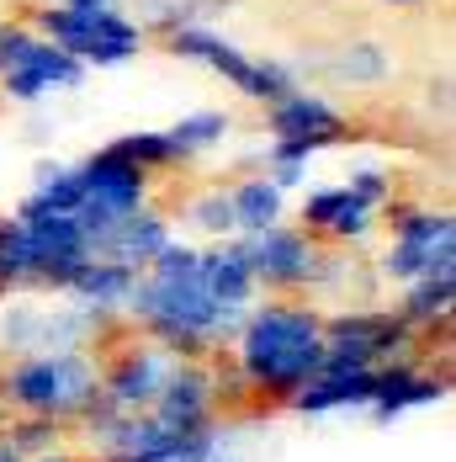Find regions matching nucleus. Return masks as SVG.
Segmentation results:
<instances>
[{
	"label": "nucleus",
	"instance_id": "obj_1",
	"mask_svg": "<svg viewBox=\"0 0 456 462\" xmlns=\"http://www.w3.org/2000/svg\"><path fill=\"white\" fill-rule=\"evenodd\" d=\"M128 314L143 324V335L170 351V356H186L196 362L202 351H213L218 340H233L244 314L223 309L207 287H202V250L191 245H165L143 277L133 282V298H128Z\"/></svg>",
	"mask_w": 456,
	"mask_h": 462
},
{
	"label": "nucleus",
	"instance_id": "obj_2",
	"mask_svg": "<svg viewBox=\"0 0 456 462\" xmlns=\"http://www.w3.org/2000/svg\"><path fill=\"white\" fill-rule=\"evenodd\" d=\"M233 351L239 377L255 393L292 399L324 367V319L297 303H255L233 335Z\"/></svg>",
	"mask_w": 456,
	"mask_h": 462
},
{
	"label": "nucleus",
	"instance_id": "obj_3",
	"mask_svg": "<svg viewBox=\"0 0 456 462\" xmlns=\"http://www.w3.org/2000/svg\"><path fill=\"white\" fill-rule=\"evenodd\" d=\"M101 399V367L86 351L16 356L0 377V404L32 420H80Z\"/></svg>",
	"mask_w": 456,
	"mask_h": 462
},
{
	"label": "nucleus",
	"instance_id": "obj_4",
	"mask_svg": "<svg viewBox=\"0 0 456 462\" xmlns=\"http://www.w3.org/2000/svg\"><path fill=\"white\" fill-rule=\"evenodd\" d=\"M91 239L75 218H27L0 224V292L16 287H59L91 261Z\"/></svg>",
	"mask_w": 456,
	"mask_h": 462
},
{
	"label": "nucleus",
	"instance_id": "obj_5",
	"mask_svg": "<svg viewBox=\"0 0 456 462\" xmlns=\"http://www.w3.org/2000/svg\"><path fill=\"white\" fill-rule=\"evenodd\" d=\"M414 329L388 309H356V314H334L324 319V362L329 367H388L404 362Z\"/></svg>",
	"mask_w": 456,
	"mask_h": 462
},
{
	"label": "nucleus",
	"instance_id": "obj_6",
	"mask_svg": "<svg viewBox=\"0 0 456 462\" xmlns=\"http://www.w3.org/2000/svg\"><path fill=\"white\" fill-rule=\"evenodd\" d=\"M176 362L181 356H170L160 346H128L112 367H101V399L96 404L112 410V415H143V410H154V399L165 393Z\"/></svg>",
	"mask_w": 456,
	"mask_h": 462
},
{
	"label": "nucleus",
	"instance_id": "obj_7",
	"mask_svg": "<svg viewBox=\"0 0 456 462\" xmlns=\"http://www.w3.org/2000/svg\"><path fill=\"white\" fill-rule=\"evenodd\" d=\"M456 224L446 213H398V239L382 255V272L398 282H419L435 272H451Z\"/></svg>",
	"mask_w": 456,
	"mask_h": 462
},
{
	"label": "nucleus",
	"instance_id": "obj_8",
	"mask_svg": "<svg viewBox=\"0 0 456 462\" xmlns=\"http://www.w3.org/2000/svg\"><path fill=\"white\" fill-rule=\"evenodd\" d=\"M96 324L101 319H91L75 303H27V309H11L5 314L0 335H5V351L38 356V351H80Z\"/></svg>",
	"mask_w": 456,
	"mask_h": 462
},
{
	"label": "nucleus",
	"instance_id": "obj_9",
	"mask_svg": "<svg viewBox=\"0 0 456 462\" xmlns=\"http://www.w3.org/2000/svg\"><path fill=\"white\" fill-rule=\"evenodd\" d=\"M244 261H250V277L266 282V287H303V282L319 277V250H314L303 234H292V229L250 234Z\"/></svg>",
	"mask_w": 456,
	"mask_h": 462
},
{
	"label": "nucleus",
	"instance_id": "obj_10",
	"mask_svg": "<svg viewBox=\"0 0 456 462\" xmlns=\"http://www.w3.org/2000/svg\"><path fill=\"white\" fill-rule=\"evenodd\" d=\"M446 393H451L446 372L435 377V372L414 367L409 356H404V362H388V367H377V383H371V399H366V410H371L377 420H393V415H404V410L441 404Z\"/></svg>",
	"mask_w": 456,
	"mask_h": 462
},
{
	"label": "nucleus",
	"instance_id": "obj_11",
	"mask_svg": "<svg viewBox=\"0 0 456 462\" xmlns=\"http://www.w3.org/2000/svg\"><path fill=\"white\" fill-rule=\"evenodd\" d=\"M0 64H5V86L16 96H38L48 86H69L75 80V64L48 43H32L22 32H0Z\"/></svg>",
	"mask_w": 456,
	"mask_h": 462
},
{
	"label": "nucleus",
	"instance_id": "obj_12",
	"mask_svg": "<svg viewBox=\"0 0 456 462\" xmlns=\"http://www.w3.org/2000/svg\"><path fill=\"white\" fill-rule=\"evenodd\" d=\"M371 383L377 372L371 367H329L324 362L297 393H292V410L297 415H340V410H366L371 399Z\"/></svg>",
	"mask_w": 456,
	"mask_h": 462
},
{
	"label": "nucleus",
	"instance_id": "obj_13",
	"mask_svg": "<svg viewBox=\"0 0 456 462\" xmlns=\"http://www.w3.org/2000/svg\"><path fill=\"white\" fill-rule=\"evenodd\" d=\"M133 282H138V272H128V266H117V261H106V255L91 250V261L64 282V292H69V303L86 309L91 319H106L112 309H128Z\"/></svg>",
	"mask_w": 456,
	"mask_h": 462
},
{
	"label": "nucleus",
	"instance_id": "obj_14",
	"mask_svg": "<svg viewBox=\"0 0 456 462\" xmlns=\"http://www.w3.org/2000/svg\"><path fill=\"white\" fill-rule=\"evenodd\" d=\"M53 27H59V38L69 48H86L96 59H123V53L133 48V32H128L117 16H106V5H75V11H64Z\"/></svg>",
	"mask_w": 456,
	"mask_h": 462
},
{
	"label": "nucleus",
	"instance_id": "obj_15",
	"mask_svg": "<svg viewBox=\"0 0 456 462\" xmlns=\"http://www.w3.org/2000/svg\"><path fill=\"white\" fill-rule=\"evenodd\" d=\"M202 287L233 309V314H250L255 309V287L250 277V261H244V245H218V250H202Z\"/></svg>",
	"mask_w": 456,
	"mask_h": 462
},
{
	"label": "nucleus",
	"instance_id": "obj_16",
	"mask_svg": "<svg viewBox=\"0 0 456 462\" xmlns=\"http://www.w3.org/2000/svg\"><path fill=\"white\" fill-rule=\"evenodd\" d=\"M165 245H170V229L160 218H149V213H133V218H123L117 229L96 245V255H106V261H117L128 272H143Z\"/></svg>",
	"mask_w": 456,
	"mask_h": 462
},
{
	"label": "nucleus",
	"instance_id": "obj_17",
	"mask_svg": "<svg viewBox=\"0 0 456 462\" xmlns=\"http://www.w3.org/2000/svg\"><path fill=\"white\" fill-rule=\"evenodd\" d=\"M308 224L314 229H329L340 239H361L366 224H371V202H366L356 186H340V191H319L308 202Z\"/></svg>",
	"mask_w": 456,
	"mask_h": 462
},
{
	"label": "nucleus",
	"instance_id": "obj_18",
	"mask_svg": "<svg viewBox=\"0 0 456 462\" xmlns=\"http://www.w3.org/2000/svg\"><path fill=\"white\" fill-rule=\"evenodd\" d=\"M451 309H456V277L451 272H435V277L409 282V298H404L398 319L409 329H435V324L451 319Z\"/></svg>",
	"mask_w": 456,
	"mask_h": 462
},
{
	"label": "nucleus",
	"instance_id": "obj_19",
	"mask_svg": "<svg viewBox=\"0 0 456 462\" xmlns=\"http://www.w3.org/2000/svg\"><path fill=\"white\" fill-rule=\"evenodd\" d=\"M176 48H191V53H202L207 64H218V69H228L244 91L255 96H276L281 91V75L276 69H260V64H250V59H239L233 48H223L218 38H202V32H186V38H176Z\"/></svg>",
	"mask_w": 456,
	"mask_h": 462
},
{
	"label": "nucleus",
	"instance_id": "obj_20",
	"mask_svg": "<svg viewBox=\"0 0 456 462\" xmlns=\"http://www.w3.org/2000/svg\"><path fill=\"white\" fill-rule=\"evenodd\" d=\"M276 128H281L287 139L314 143V139H329L340 123H334V112H329V106H319V101H287V106L276 112Z\"/></svg>",
	"mask_w": 456,
	"mask_h": 462
},
{
	"label": "nucleus",
	"instance_id": "obj_21",
	"mask_svg": "<svg viewBox=\"0 0 456 462\" xmlns=\"http://www.w3.org/2000/svg\"><path fill=\"white\" fill-rule=\"evenodd\" d=\"M228 202H233V224H239V229H250V234L276 229V213H281V197H276V186L250 181L239 197H228Z\"/></svg>",
	"mask_w": 456,
	"mask_h": 462
},
{
	"label": "nucleus",
	"instance_id": "obj_22",
	"mask_svg": "<svg viewBox=\"0 0 456 462\" xmlns=\"http://www.w3.org/2000/svg\"><path fill=\"white\" fill-rule=\"evenodd\" d=\"M11 441L27 452V457H43V452H53V441H59V420H22V425H11Z\"/></svg>",
	"mask_w": 456,
	"mask_h": 462
},
{
	"label": "nucleus",
	"instance_id": "obj_23",
	"mask_svg": "<svg viewBox=\"0 0 456 462\" xmlns=\"http://www.w3.org/2000/svg\"><path fill=\"white\" fill-rule=\"evenodd\" d=\"M196 218H202L207 229H218V234L239 229V224H233V202H228V197H213V202H202V213H196Z\"/></svg>",
	"mask_w": 456,
	"mask_h": 462
},
{
	"label": "nucleus",
	"instance_id": "obj_24",
	"mask_svg": "<svg viewBox=\"0 0 456 462\" xmlns=\"http://www.w3.org/2000/svg\"><path fill=\"white\" fill-rule=\"evenodd\" d=\"M0 462H32L16 441H11V430H0Z\"/></svg>",
	"mask_w": 456,
	"mask_h": 462
},
{
	"label": "nucleus",
	"instance_id": "obj_25",
	"mask_svg": "<svg viewBox=\"0 0 456 462\" xmlns=\"http://www.w3.org/2000/svg\"><path fill=\"white\" fill-rule=\"evenodd\" d=\"M38 462H69V457H64V452H59V457H53V452H43V457H38Z\"/></svg>",
	"mask_w": 456,
	"mask_h": 462
},
{
	"label": "nucleus",
	"instance_id": "obj_26",
	"mask_svg": "<svg viewBox=\"0 0 456 462\" xmlns=\"http://www.w3.org/2000/svg\"><path fill=\"white\" fill-rule=\"evenodd\" d=\"M0 410H5V404H0Z\"/></svg>",
	"mask_w": 456,
	"mask_h": 462
}]
</instances>
